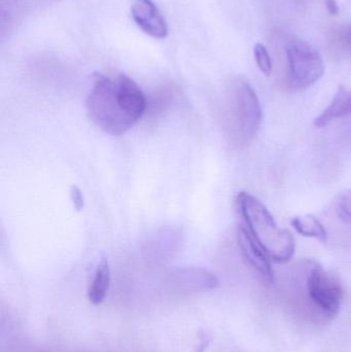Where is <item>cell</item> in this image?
<instances>
[{"instance_id":"277c9868","label":"cell","mask_w":351,"mask_h":352,"mask_svg":"<svg viewBox=\"0 0 351 352\" xmlns=\"http://www.w3.org/2000/svg\"><path fill=\"white\" fill-rule=\"evenodd\" d=\"M233 119L239 133L245 140H251L261 127L263 113L257 93L249 82L237 80L233 92Z\"/></svg>"},{"instance_id":"3957f363","label":"cell","mask_w":351,"mask_h":352,"mask_svg":"<svg viewBox=\"0 0 351 352\" xmlns=\"http://www.w3.org/2000/svg\"><path fill=\"white\" fill-rule=\"evenodd\" d=\"M288 76L295 88L306 89L319 82L325 74V63L319 52L310 43L295 41L286 49Z\"/></svg>"},{"instance_id":"8992f818","label":"cell","mask_w":351,"mask_h":352,"mask_svg":"<svg viewBox=\"0 0 351 352\" xmlns=\"http://www.w3.org/2000/svg\"><path fill=\"white\" fill-rule=\"evenodd\" d=\"M131 12L137 26L150 36L165 38L168 34L166 20L152 0H134Z\"/></svg>"},{"instance_id":"8fae6325","label":"cell","mask_w":351,"mask_h":352,"mask_svg":"<svg viewBox=\"0 0 351 352\" xmlns=\"http://www.w3.org/2000/svg\"><path fill=\"white\" fill-rule=\"evenodd\" d=\"M293 228L297 233L307 238H315L319 241L327 242V230L324 227L323 223L313 214L301 215L295 217L291 221Z\"/></svg>"},{"instance_id":"4fadbf2b","label":"cell","mask_w":351,"mask_h":352,"mask_svg":"<svg viewBox=\"0 0 351 352\" xmlns=\"http://www.w3.org/2000/svg\"><path fill=\"white\" fill-rule=\"evenodd\" d=\"M337 211L340 217L351 226V190L344 192L338 201Z\"/></svg>"},{"instance_id":"5b68a950","label":"cell","mask_w":351,"mask_h":352,"mask_svg":"<svg viewBox=\"0 0 351 352\" xmlns=\"http://www.w3.org/2000/svg\"><path fill=\"white\" fill-rule=\"evenodd\" d=\"M309 297L325 314L334 316L341 307L343 289L336 277L315 265L307 277Z\"/></svg>"},{"instance_id":"52a82bcc","label":"cell","mask_w":351,"mask_h":352,"mask_svg":"<svg viewBox=\"0 0 351 352\" xmlns=\"http://www.w3.org/2000/svg\"><path fill=\"white\" fill-rule=\"evenodd\" d=\"M237 240L247 262L261 275L262 278L265 279L267 283H273L274 274L271 260L243 226L238 228Z\"/></svg>"},{"instance_id":"6da1fadb","label":"cell","mask_w":351,"mask_h":352,"mask_svg":"<svg viewBox=\"0 0 351 352\" xmlns=\"http://www.w3.org/2000/svg\"><path fill=\"white\" fill-rule=\"evenodd\" d=\"M146 95L129 76L121 74L113 80L101 74L93 76V87L87 98L90 119L113 136L127 133L146 113Z\"/></svg>"},{"instance_id":"ba28073f","label":"cell","mask_w":351,"mask_h":352,"mask_svg":"<svg viewBox=\"0 0 351 352\" xmlns=\"http://www.w3.org/2000/svg\"><path fill=\"white\" fill-rule=\"evenodd\" d=\"M351 115V90L340 86L329 107L315 118V126L317 128L327 127L332 122Z\"/></svg>"},{"instance_id":"2e32d148","label":"cell","mask_w":351,"mask_h":352,"mask_svg":"<svg viewBox=\"0 0 351 352\" xmlns=\"http://www.w3.org/2000/svg\"><path fill=\"white\" fill-rule=\"evenodd\" d=\"M325 1L326 6H327L330 14H334V16L339 14V6H338L337 1H336V0H325Z\"/></svg>"},{"instance_id":"7c38bea8","label":"cell","mask_w":351,"mask_h":352,"mask_svg":"<svg viewBox=\"0 0 351 352\" xmlns=\"http://www.w3.org/2000/svg\"><path fill=\"white\" fill-rule=\"evenodd\" d=\"M258 67L265 76H270L272 72V60L267 47L261 43H257L253 47Z\"/></svg>"},{"instance_id":"5bb4252c","label":"cell","mask_w":351,"mask_h":352,"mask_svg":"<svg viewBox=\"0 0 351 352\" xmlns=\"http://www.w3.org/2000/svg\"><path fill=\"white\" fill-rule=\"evenodd\" d=\"M335 41L342 49L351 53V24L343 25L338 28Z\"/></svg>"},{"instance_id":"9a60e30c","label":"cell","mask_w":351,"mask_h":352,"mask_svg":"<svg viewBox=\"0 0 351 352\" xmlns=\"http://www.w3.org/2000/svg\"><path fill=\"white\" fill-rule=\"evenodd\" d=\"M70 199H71L72 203H73L74 208L76 210H82L84 207V195H82V190L78 186H72L70 188Z\"/></svg>"},{"instance_id":"7a4b0ae2","label":"cell","mask_w":351,"mask_h":352,"mask_svg":"<svg viewBox=\"0 0 351 352\" xmlns=\"http://www.w3.org/2000/svg\"><path fill=\"white\" fill-rule=\"evenodd\" d=\"M236 206L243 221V227L263 248L271 262L284 264L295 254V239L286 229L278 227L267 207L253 195L240 192Z\"/></svg>"},{"instance_id":"9c48e42d","label":"cell","mask_w":351,"mask_h":352,"mask_svg":"<svg viewBox=\"0 0 351 352\" xmlns=\"http://www.w3.org/2000/svg\"><path fill=\"white\" fill-rule=\"evenodd\" d=\"M56 0H0V22L1 29L5 25L14 24L21 16L30 12L34 8H41Z\"/></svg>"},{"instance_id":"30bf717a","label":"cell","mask_w":351,"mask_h":352,"mask_svg":"<svg viewBox=\"0 0 351 352\" xmlns=\"http://www.w3.org/2000/svg\"><path fill=\"white\" fill-rule=\"evenodd\" d=\"M111 267H109V260L106 256H102L95 271L92 283L88 291L89 301L93 305H99L104 301L111 285Z\"/></svg>"}]
</instances>
